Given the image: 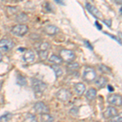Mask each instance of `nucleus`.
Segmentation results:
<instances>
[{"label": "nucleus", "instance_id": "f257e3e1", "mask_svg": "<svg viewBox=\"0 0 122 122\" xmlns=\"http://www.w3.org/2000/svg\"><path fill=\"white\" fill-rule=\"evenodd\" d=\"M31 85H32V88L36 93H42L46 89V83L41 80L36 79V78H33L31 80Z\"/></svg>", "mask_w": 122, "mask_h": 122}, {"label": "nucleus", "instance_id": "f03ea898", "mask_svg": "<svg viewBox=\"0 0 122 122\" xmlns=\"http://www.w3.org/2000/svg\"><path fill=\"white\" fill-rule=\"evenodd\" d=\"M29 28L27 25H24V24H19V25H16L15 26H14L11 29V32L14 35H15V36L22 37L25 34H26Z\"/></svg>", "mask_w": 122, "mask_h": 122}, {"label": "nucleus", "instance_id": "7ed1b4c3", "mask_svg": "<svg viewBox=\"0 0 122 122\" xmlns=\"http://www.w3.org/2000/svg\"><path fill=\"white\" fill-rule=\"evenodd\" d=\"M60 57L64 61L68 63H72V61L75 60L76 58V55L72 51L70 50H67V49H63L60 51Z\"/></svg>", "mask_w": 122, "mask_h": 122}, {"label": "nucleus", "instance_id": "20e7f679", "mask_svg": "<svg viewBox=\"0 0 122 122\" xmlns=\"http://www.w3.org/2000/svg\"><path fill=\"white\" fill-rule=\"evenodd\" d=\"M14 47V43L8 38H3L0 40V51L7 52Z\"/></svg>", "mask_w": 122, "mask_h": 122}, {"label": "nucleus", "instance_id": "39448f33", "mask_svg": "<svg viewBox=\"0 0 122 122\" xmlns=\"http://www.w3.org/2000/svg\"><path fill=\"white\" fill-rule=\"evenodd\" d=\"M96 72L94 68H90V67H86L84 70L83 72V78L85 81L88 82L93 81L95 80L96 78Z\"/></svg>", "mask_w": 122, "mask_h": 122}, {"label": "nucleus", "instance_id": "423d86ee", "mask_svg": "<svg viewBox=\"0 0 122 122\" xmlns=\"http://www.w3.org/2000/svg\"><path fill=\"white\" fill-rule=\"evenodd\" d=\"M56 97L59 100L62 102L68 101L71 97V93L67 89H61L56 93Z\"/></svg>", "mask_w": 122, "mask_h": 122}, {"label": "nucleus", "instance_id": "0eeeda50", "mask_svg": "<svg viewBox=\"0 0 122 122\" xmlns=\"http://www.w3.org/2000/svg\"><path fill=\"white\" fill-rule=\"evenodd\" d=\"M33 108H34V111L36 112L37 113L40 114V115L49 112L48 107H47L43 102H37V103L34 104V106H33Z\"/></svg>", "mask_w": 122, "mask_h": 122}, {"label": "nucleus", "instance_id": "6e6552de", "mask_svg": "<svg viewBox=\"0 0 122 122\" xmlns=\"http://www.w3.org/2000/svg\"><path fill=\"white\" fill-rule=\"evenodd\" d=\"M107 102L112 105L115 106H121L122 105V97L120 94H114L108 96Z\"/></svg>", "mask_w": 122, "mask_h": 122}, {"label": "nucleus", "instance_id": "1a4fd4ad", "mask_svg": "<svg viewBox=\"0 0 122 122\" xmlns=\"http://www.w3.org/2000/svg\"><path fill=\"white\" fill-rule=\"evenodd\" d=\"M86 9H87V11H89L90 13H91L94 17H96V18H98V19L103 18V14H102V12L99 11V9L96 8L94 5L87 3L86 4Z\"/></svg>", "mask_w": 122, "mask_h": 122}, {"label": "nucleus", "instance_id": "9d476101", "mask_svg": "<svg viewBox=\"0 0 122 122\" xmlns=\"http://www.w3.org/2000/svg\"><path fill=\"white\" fill-rule=\"evenodd\" d=\"M117 115V110L113 107H108L103 112V117L105 119H110Z\"/></svg>", "mask_w": 122, "mask_h": 122}, {"label": "nucleus", "instance_id": "9b49d317", "mask_svg": "<svg viewBox=\"0 0 122 122\" xmlns=\"http://www.w3.org/2000/svg\"><path fill=\"white\" fill-rule=\"evenodd\" d=\"M34 59H35V55L33 51L31 50L26 51L25 52V54L23 55V60L26 63H32L34 61Z\"/></svg>", "mask_w": 122, "mask_h": 122}, {"label": "nucleus", "instance_id": "f8f14e48", "mask_svg": "<svg viewBox=\"0 0 122 122\" xmlns=\"http://www.w3.org/2000/svg\"><path fill=\"white\" fill-rule=\"evenodd\" d=\"M44 32L46 33V34L50 35V36H52V35H55L59 33V29L57 28L56 25H46L44 28Z\"/></svg>", "mask_w": 122, "mask_h": 122}, {"label": "nucleus", "instance_id": "ddd939ff", "mask_svg": "<svg viewBox=\"0 0 122 122\" xmlns=\"http://www.w3.org/2000/svg\"><path fill=\"white\" fill-rule=\"evenodd\" d=\"M74 88H75L76 93L79 96L82 95L84 94L85 90H86V86L83 83H76L74 86Z\"/></svg>", "mask_w": 122, "mask_h": 122}, {"label": "nucleus", "instance_id": "4468645a", "mask_svg": "<svg viewBox=\"0 0 122 122\" xmlns=\"http://www.w3.org/2000/svg\"><path fill=\"white\" fill-rule=\"evenodd\" d=\"M96 95H97V90L95 89H94V88H91V89L88 90L86 93V99L88 100H90V101H91V100L95 99Z\"/></svg>", "mask_w": 122, "mask_h": 122}, {"label": "nucleus", "instance_id": "2eb2a0df", "mask_svg": "<svg viewBox=\"0 0 122 122\" xmlns=\"http://www.w3.org/2000/svg\"><path fill=\"white\" fill-rule=\"evenodd\" d=\"M49 61L52 64L58 65V64H61L63 63V60L61 59V57L56 56V55H52L49 58Z\"/></svg>", "mask_w": 122, "mask_h": 122}, {"label": "nucleus", "instance_id": "dca6fc26", "mask_svg": "<svg viewBox=\"0 0 122 122\" xmlns=\"http://www.w3.org/2000/svg\"><path fill=\"white\" fill-rule=\"evenodd\" d=\"M95 83L99 88H103L104 86H107V78L104 77V76H99V77L96 80Z\"/></svg>", "mask_w": 122, "mask_h": 122}, {"label": "nucleus", "instance_id": "f3484780", "mask_svg": "<svg viewBox=\"0 0 122 122\" xmlns=\"http://www.w3.org/2000/svg\"><path fill=\"white\" fill-rule=\"evenodd\" d=\"M40 120L41 122H53L54 121V117L48 113H44L41 115Z\"/></svg>", "mask_w": 122, "mask_h": 122}, {"label": "nucleus", "instance_id": "a211bd4d", "mask_svg": "<svg viewBox=\"0 0 122 122\" xmlns=\"http://www.w3.org/2000/svg\"><path fill=\"white\" fill-rule=\"evenodd\" d=\"M27 20H29V17L28 15L25 13H20L16 16V21L19 23H24L26 22Z\"/></svg>", "mask_w": 122, "mask_h": 122}, {"label": "nucleus", "instance_id": "6ab92c4d", "mask_svg": "<svg viewBox=\"0 0 122 122\" xmlns=\"http://www.w3.org/2000/svg\"><path fill=\"white\" fill-rule=\"evenodd\" d=\"M52 69L54 71L55 74H56V77H60V76H62L63 74V70L62 68H60V67L56 65V64H54V65H52Z\"/></svg>", "mask_w": 122, "mask_h": 122}, {"label": "nucleus", "instance_id": "aec40b11", "mask_svg": "<svg viewBox=\"0 0 122 122\" xmlns=\"http://www.w3.org/2000/svg\"><path fill=\"white\" fill-rule=\"evenodd\" d=\"M25 122H38V120H37V117H35V115H33L32 113H28L25 116Z\"/></svg>", "mask_w": 122, "mask_h": 122}, {"label": "nucleus", "instance_id": "412c9836", "mask_svg": "<svg viewBox=\"0 0 122 122\" xmlns=\"http://www.w3.org/2000/svg\"><path fill=\"white\" fill-rule=\"evenodd\" d=\"M11 117H12V114L11 113H10V112H7V113H5V114H3V116H1L0 117V122H2V121H10V120L11 119Z\"/></svg>", "mask_w": 122, "mask_h": 122}, {"label": "nucleus", "instance_id": "4be33fe9", "mask_svg": "<svg viewBox=\"0 0 122 122\" xmlns=\"http://www.w3.org/2000/svg\"><path fill=\"white\" fill-rule=\"evenodd\" d=\"M38 57L41 60H46L48 57L47 51H38Z\"/></svg>", "mask_w": 122, "mask_h": 122}, {"label": "nucleus", "instance_id": "5701e85b", "mask_svg": "<svg viewBox=\"0 0 122 122\" xmlns=\"http://www.w3.org/2000/svg\"><path fill=\"white\" fill-rule=\"evenodd\" d=\"M52 7H53V6L51 5V3H49V2H44L42 4V8L46 11H48V12H51Z\"/></svg>", "mask_w": 122, "mask_h": 122}, {"label": "nucleus", "instance_id": "b1692460", "mask_svg": "<svg viewBox=\"0 0 122 122\" xmlns=\"http://www.w3.org/2000/svg\"><path fill=\"white\" fill-rule=\"evenodd\" d=\"M17 83H18L20 86H25V85L27 84L26 79H25V78L24 77V76H21V75H19L18 76H17Z\"/></svg>", "mask_w": 122, "mask_h": 122}, {"label": "nucleus", "instance_id": "393cba45", "mask_svg": "<svg viewBox=\"0 0 122 122\" xmlns=\"http://www.w3.org/2000/svg\"><path fill=\"white\" fill-rule=\"evenodd\" d=\"M68 69L71 70V71H76L79 68V64L77 63H70L68 65Z\"/></svg>", "mask_w": 122, "mask_h": 122}, {"label": "nucleus", "instance_id": "a878e982", "mask_svg": "<svg viewBox=\"0 0 122 122\" xmlns=\"http://www.w3.org/2000/svg\"><path fill=\"white\" fill-rule=\"evenodd\" d=\"M110 122H122V112L112 118Z\"/></svg>", "mask_w": 122, "mask_h": 122}, {"label": "nucleus", "instance_id": "bb28decb", "mask_svg": "<svg viewBox=\"0 0 122 122\" xmlns=\"http://www.w3.org/2000/svg\"><path fill=\"white\" fill-rule=\"evenodd\" d=\"M50 47V45L47 42H43L41 43L39 46V51H47V49Z\"/></svg>", "mask_w": 122, "mask_h": 122}, {"label": "nucleus", "instance_id": "cd10ccee", "mask_svg": "<svg viewBox=\"0 0 122 122\" xmlns=\"http://www.w3.org/2000/svg\"><path fill=\"white\" fill-rule=\"evenodd\" d=\"M99 69L101 70L103 72H104V73H107V72H111V69H110L108 67L103 65V64H101V65L99 66Z\"/></svg>", "mask_w": 122, "mask_h": 122}, {"label": "nucleus", "instance_id": "c85d7f7f", "mask_svg": "<svg viewBox=\"0 0 122 122\" xmlns=\"http://www.w3.org/2000/svg\"><path fill=\"white\" fill-rule=\"evenodd\" d=\"M85 44H86V46L88 47V48L90 49V50H93V46H91V45L90 44V42H88V41H85Z\"/></svg>", "mask_w": 122, "mask_h": 122}, {"label": "nucleus", "instance_id": "c756f323", "mask_svg": "<svg viewBox=\"0 0 122 122\" xmlns=\"http://www.w3.org/2000/svg\"><path fill=\"white\" fill-rule=\"evenodd\" d=\"M106 34H107L108 36H109V37H111V38H112L113 39H116V40H117V42L120 43V44H121V40H119V39H118L117 38H116V37H114L112 34H109V33H106Z\"/></svg>", "mask_w": 122, "mask_h": 122}, {"label": "nucleus", "instance_id": "7c9ffc66", "mask_svg": "<svg viewBox=\"0 0 122 122\" xmlns=\"http://www.w3.org/2000/svg\"><path fill=\"white\" fill-rule=\"evenodd\" d=\"M56 3H59V4H60V5H64V0H54Z\"/></svg>", "mask_w": 122, "mask_h": 122}, {"label": "nucleus", "instance_id": "2f4dec72", "mask_svg": "<svg viewBox=\"0 0 122 122\" xmlns=\"http://www.w3.org/2000/svg\"><path fill=\"white\" fill-rule=\"evenodd\" d=\"M103 22L106 24V25H107V26H111L112 25V20H104Z\"/></svg>", "mask_w": 122, "mask_h": 122}, {"label": "nucleus", "instance_id": "473e14b6", "mask_svg": "<svg viewBox=\"0 0 122 122\" xmlns=\"http://www.w3.org/2000/svg\"><path fill=\"white\" fill-rule=\"evenodd\" d=\"M95 25H96V26H97L98 28H99V30H101V29H102V25H100V24L98 22V21H97V22H95Z\"/></svg>", "mask_w": 122, "mask_h": 122}, {"label": "nucleus", "instance_id": "72a5a7b5", "mask_svg": "<svg viewBox=\"0 0 122 122\" xmlns=\"http://www.w3.org/2000/svg\"><path fill=\"white\" fill-rule=\"evenodd\" d=\"M107 88H108V90H109V91H112V92L114 91V89H113V87L112 86H108Z\"/></svg>", "mask_w": 122, "mask_h": 122}, {"label": "nucleus", "instance_id": "f704fd0d", "mask_svg": "<svg viewBox=\"0 0 122 122\" xmlns=\"http://www.w3.org/2000/svg\"><path fill=\"white\" fill-rule=\"evenodd\" d=\"M115 2L117 4H122V0H115Z\"/></svg>", "mask_w": 122, "mask_h": 122}, {"label": "nucleus", "instance_id": "c9c22d12", "mask_svg": "<svg viewBox=\"0 0 122 122\" xmlns=\"http://www.w3.org/2000/svg\"><path fill=\"white\" fill-rule=\"evenodd\" d=\"M2 58H3V56H2L1 52H0V61H1V60H2Z\"/></svg>", "mask_w": 122, "mask_h": 122}, {"label": "nucleus", "instance_id": "e433bc0d", "mask_svg": "<svg viewBox=\"0 0 122 122\" xmlns=\"http://www.w3.org/2000/svg\"><path fill=\"white\" fill-rule=\"evenodd\" d=\"M15 2H21V1H24V0H15Z\"/></svg>", "mask_w": 122, "mask_h": 122}, {"label": "nucleus", "instance_id": "4c0bfd02", "mask_svg": "<svg viewBox=\"0 0 122 122\" xmlns=\"http://www.w3.org/2000/svg\"><path fill=\"white\" fill-rule=\"evenodd\" d=\"M121 14H122V7H121Z\"/></svg>", "mask_w": 122, "mask_h": 122}]
</instances>
